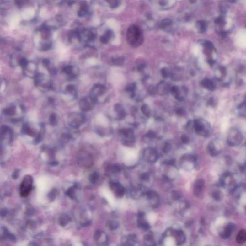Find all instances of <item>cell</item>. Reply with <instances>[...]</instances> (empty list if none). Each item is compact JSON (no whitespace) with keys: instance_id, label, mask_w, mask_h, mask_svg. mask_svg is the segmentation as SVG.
<instances>
[{"instance_id":"34","label":"cell","mask_w":246,"mask_h":246,"mask_svg":"<svg viewBox=\"0 0 246 246\" xmlns=\"http://www.w3.org/2000/svg\"><path fill=\"white\" fill-rule=\"evenodd\" d=\"M181 140L183 143L184 144H188L190 142V138L186 135H183L181 136Z\"/></svg>"},{"instance_id":"32","label":"cell","mask_w":246,"mask_h":246,"mask_svg":"<svg viewBox=\"0 0 246 246\" xmlns=\"http://www.w3.org/2000/svg\"><path fill=\"white\" fill-rule=\"evenodd\" d=\"M150 178V175L148 173H144L140 175V179L143 181H148Z\"/></svg>"},{"instance_id":"16","label":"cell","mask_w":246,"mask_h":246,"mask_svg":"<svg viewBox=\"0 0 246 246\" xmlns=\"http://www.w3.org/2000/svg\"><path fill=\"white\" fill-rule=\"evenodd\" d=\"M205 186V181L202 179H199L194 183L193 186V192L196 196H199L201 193Z\"/></svg>"},{"instance_id":"30","label":"cell","mask_w":246,"mask_h":246,"mask_svg":"<svg viewBox=\"0 0 246 246\" xmlns=\"http://www.w3.org/2000/svg\"><path fill=\"white\" fill-rule=\"evenodd\" d=\"M49 123L51 126H56L57 124V119L56 114H52L51 115L49 118Z\"/></svg>"},{"instance_id":"14","label":"cell","mask_w":246,"mask_h":246,"mask_svg":"<svg viewBox=\"0 0 246 246\" xmlns=\"http://www.w3.org/2000/svg\"><path fill=\"white\" fill-rule=\"evenodd\" d=\"M145 195L152 206L155 207L158 206L160 202V197L156 192L153 190L148 191L146 192Z\"/></svg>"},{"instance_id":"10","label":"cell","mask_w":246,"mask_h":246,"mask_svg":"<svg viewBox=\"0 0 246 246\" xmlns=\"http://www.w3.org/2000/svg\"><path fill=\"white\" fill-rule=\"evenodd\" d=\"M119 134L122 136L123 143L130 146L135 142V136L133 130L130 128H123L119 130Z\"/></svg>"},{"instance_id":"31","label":"cell","mask_w":246,"mask_h":246,"mask_svg":"<svg viewBox=\"0 0 246 246\" xmlns=\"http://www.w3.org/2000/svg\"><path fill=\"white\" fill-rule=\"evenodd\" d=\"M212 197L216 200H220L222 197L221 192L218 190H215L212 192Z\"/></svg>"},{"instance_id":"11","label":"cell","mask_w":246,"mask_h":246,"mask_svg":"<svg viewBox=\"0 0 246 246\" xmlns=\"http://www.w3.org/2000/svg\"><path fill=\"white\" fill-rule=\"evenodd\" d=\"M78 163L83 168H91L94 164L92 156L89 153L82 152L79 153L78 156Z\"/></svg>"},{"instance_id":"8","label":"cell","mask_w":246,"mask_h":246,"mask_svg":"<svg viewBox=\"0 0 246 246\" xmlns=\"http://www.w3.org/2000/svg\"><path fill=\"white\" fill-rule=\"evenodd\" d=\"M142 158L146 163H154L158 160L159 154L157 150L155 148L148 147L143 151Z\"/></svg>"},{"instance_id":"12","label":"cell","mask_w":246,"mask_h":246,"mask_svg":"<svg viewBox=\"0 0 246 246\" xmlns=\"http://www.w3.org/2000/svg\"><path fill=\"white\" fill-rule=\"evenodd\" d=\"M33 179L31 176L27 175L25 176L21 184L20 195L22 197H26L29 195L32 187Z\"/></svg>"},{"instance_id":"5","label":"cell","mask_w":246,"mask_h":246,"mask_svg":"<svg viewBox=\"0 0 246 246\" xmlns=\"http://www.w3.org/2000/svg\"><path fill=\"white\" fill-rule=\"evenodd\" d=\"M220 184L222 187L228 189L230 191H235L238 187L235 175L231 173H226L221 177Z\"/></svg>"},{"instance_id":"29","label":"cell","mask_w":246,"mask_h":246,"mask_svg":"<svg viewBox=\"0 0 246 246\" xmlns=\"http://www.w3.org/2000/svg\"><path fill=\"white\" fill-rule=\"evenodd\" d=\"M198 27H199V30L200 32H205L206 30V23L204 21H200L198 23Z\"/></svg>"},{"instance_id":"25","label":"cell","mask_w":246,"mask_h":246,"mask_svg":"<svg viewBox=\"0 0 246 246\" xmlns=\"http://www.w3.org/2000/svg\"><path fill=\"white\" fill-rule=\"evenodd\" d=\"M172 149V144L170 142H166L164 143L162 148V151L164 153H168Z\"/></svg>"},{"instance_id":"33","label":"cell","mask_w":246,"mask_h":246,"mask_svg":"<svg viewBox=\"0 0 246 246\" xmlns=\"http://www.w3.org/2000/svg\"><path fill=\"white\" fill-rule=\"evenodd\" d=\"M56 189H53V190H51V191L50 192V193L49 194V199H50L51 201H53V200H55V198H56Z\"/></svg>"},{"instance_id":"2","label":"cell","mask_w":246,"mask_h":246,"mask_svg":"<svg viewBox=\"0 0 246 246\" xmlns=\"http://www.w3.org/2000/svg\"><path fill=\"white\" fill-rule=\"evenodd\" d=\"M193 130L200 136L208 137L211 134V126L205 119L202 118L195 119L193 121Z\"/></svg>"},{"instance_id":"36","label":"cell","mask_w":246,"mask_h":246,"mask_svg":"<svg viewBox=\"0 0 246 246\" xmlns=\"http://www.w3.org/2000/svg\"><path fill=\"white\" fill-rule=\"evenodd\" d=\"M24 131H25V133H27V134L30 136L34 135V132H33V131H32L29 127H28V126H26V127H24Z\"/></svg>"},{"instance_id":"3","label":"cell","mask_w":246,"mask_h":246,"mask_svg":"<svg viewBox=\"0 0 246 246\" xmlns=\"http://www.w3.org/2000/svg\"><path fill=\"white\" fill-rule=\"evenodd\" d=\"M163 176L167 180H173L178 175L179 171L174 165V160H166L163 163Z\"/></svg>"},{"instance_id":"35","label":"cell","mask_w":246,"mask_h":246,"mask_svg":"<svg viewBox=\"0 0 246 246\" xmlns=\"http://www.w3.org/2000/svg\"><path fill=\"white\" fill-rule=\"evenodd\" d=\"M171 24L172 22L170 20L166 19L163 20L162 22L161 23V26L163 28H165L167 26H170L171 25Z\"/></svg>"},{"instance_id":"40","label":"cell","mask_w":246,"mask_h":246,"mask_svg":"<svg viewBox=\"0 0 246 246\" xmlns=\"http://www.w3.org/2000/svg\"><path fill=\"white\" fill-rule=\"evenodd\" d=\"M172 195L174 199H178L180 197V194L179 192L177 191H174L173 192Z\"/></svg>"},{"instance_id":"27","label":"cell","mask_w":246,"mask_h":246,"mask_svg":"<svg viewBox=\"0 0 246 246\" xmlns=\"http://www.w3.org/2000/svg\"><path fill=\"white\" fill-rule=\"evenodd\" d=\"M77 188V186L76 184L69 188L67 191V195L72 199H74L75 198V190Z\"/></svg>"},{"instance_id":"15","label":"cell","mask_w":246,"mask_h":246,"mask_svg":"<svg viewBox=\"0 0 246 246\" xmlns=\"http://www.w3.org/2000/svg\"><path fill=\"white\" fill-rule=\"evenodd\" d=\"M95 104L91 98L90 99L85 98L81 99L79 103L80 109L83 112H88L93 108L94 104Z\"/></svg>"},{"instance_id":"7","label":"cell","mask_w":246,"mask_h":246,"mask_svg":"<svg viewBox=\"0 0 246 246\" xmlns=\"http://www.w3.org/2000/svg\"><path fill=\"white\" fill-rule=\"evenodd\" d=\"M67 123L69 126L74 129H78L86 122L85 116L79 113H72L68 116Z\"/></svg>"},{"instance_id":"18","label":"cell","mask_w":246,"mask_h":246,"mask_svg":"<svg viewBox=\"0 0 246 246\" xmlns=\"http://www.w3.org/2000/svg\"><path fill=\"white\" fill-rule=\"evenodd\" d=\"M235 230V226L232 223H230L226 227L223 232L221 234V236L222 238L227 239L230 238L232 233Z\"/></svg>"},{"instance_id":"24","label":"cell","mask_w":246,"mask_h":246,"mask_svg":"<svg viewBox=\"0 0 246 246\" xmlns=\"http://www.w3.org/2000/svg\"><path fill=\"white\" fill-rule=\"evenodd\" d=\"M108 169L113 174H118L121 172V169L119 165L117 164L110 165L108 166Z\"/></svg>"},{"instance_id":"20","label":"cell","mask_w":246,"mask_h":246,"mask_svg":"<svg viewBox=\"0 0 246 246\" xmlns=\"http://www.w3.org/2000/svg\"><path fill=\"white\" fill-rule=\"evenodd\" d=\"M175 238L178 245H182L185 241V236L182 231H177L175 233Z\"/></svg>"},{"instance_id":"28","label":"cell","mask_w":246,"mask_h":246,"mask_svg":"<svg viewBox=\"0 0 246 246\" xmlns=\"http://www.w3.org/2000/svg\"><path fill=\"white\" fill-rule=\"evenodd\" d=\"M142 112L146 117H149L151 115V111L150 108L147 105L143 104L141 108Z\"/></svg>"},{"instance_id":"6","label":"cell","mask_w":246,"mask_h":246,"mask_svg":"<svg viewBox=\"0 0 246 246\" xmlns=\"http://www.w3.org/2000/svg\"><path fill=\"white\" fill-rule=\"evenodd\" d=\"M197 161V157L195 155L191 154H184L180 159V166L184 170L190 171L196 167Z\"/></svg>"},{"instance_id":"4","label":"cell","mask_w":246,"mask_h":246,"mask_svg":"<svg viewBox=\"0 0 246 246\" xmlns=\"http://www.w3.org/2000/svg\"><path fill=\"white\" fill-rule=\"evenodd\" d=\"M243 140V135L241 131L236 127L230 128L227 135V143L231 147L239 145Z\"/></svg>"},{"instance_id":"1","label":"cell","mask_w":246,"mask_h":246,"mask_svg":"<svg viewBox=\"0 0 246 246\" xmlns=\"http://www.w3.org/2000/svg\"><path fill=\"white\" fill-rule=\"evenodd\" d=\"M126 39L130 45L135 47H138L143 41L142 32L137 26H130L127 30Z\"/></svg>"},{"instance_id":"38","label":"cell","mask_w":246,"mask_h":246,"mask_svg":"<svg viewBox=\"0 0 246 246\" xmlns=\"http://www.w3.org/2000/svg\"><path fill=\"white\" fill-rule=\"evenodd\" d=\"M123 62V60L122 59V58H117L115 59L113 61V63L115 64V65H121L122 64V63Z\"/></svg>"},{"instance_id":"22","label":"cell","mask_w":246,"mask_h":246,"mask_svg":"<svg viewBox=\"0 0 246 246\" xmlns=\"http://www.w3.org/2000/svg\"><path fill=\"white\" fill-rule=\"evenodd\" d=\"M201 85L203 87L207 89H209L210 90H212L214 89V86L212 81L209 79H204L202 80L201 82Z\"/></svg>"},{"instance_id":"19","label":"cell","mask_w":246,"mask_h":246,"mask_svg":"<svg viewBox=\"0 0 246 246\" xmlns=\"http://www.w3.org/2000/svg\"><path fill=\"white\" fill-rule=\"evenodd\" d=\"M115 110L117 114L118 120H123L126 116V113L123 107L120 104H116L115 107Z\"/></svg>"},{"instance_id":"13","label":"cell","mask_w":246,"mask_h":246,"mask_svg":"<svg viewBox=\"0 0 246 246\" xmlns=\"http://www.w3.org/2000/svg\"><path fill=\"white\" fill-rule=\"evenodd\" d=\"M109 186L111 190L114 191L117 197L121 198L124 195L125 190L120 183L110 181L109 182Z\"/></svg>"},{"instance_id":"37","label":"cell","mask_w":246,"mask_h":246,"mask_svg":"<svg viewBox=\"0 0 246 246\" xmlns=\"http://www.w3.org/2000/svg\"><path fill=\"white\" fill-rule=\"evenodd\" d=\"M176 114L179 116H182L185 115V111L182 108H179L176 110Z\"/></svg>"},{"instance_id":"9","label":"cell","mask_w":246,"mask_h":246,"mask_svg":"<svg viewBox=\"0 0 246 246\" xmlns=\"http://www.w3.org/2000/svg\"><path fill=\"white\" fill-rule=\"evenodd\" d=\"M222 142L218 138H214L211 141L208 145V151L211 156L215 157L218 156L222 151Z\"/></svg>"},{"instance_id":"21","label":"cell","mask_w":246,"mask_h":246,"mask_svg":"<svg viewBox=\"0 0 246 246\" xmlns=\"http://www.w3.org/2000/svg\"><path fill=\"white\" fill-rule=\"evenodd\" d=\"M237 242L238 244H242L245 243L246 240V232L245 230L242 229L239 231L237 237Z\"/></svg>"},{"instance_id":"39","label":"cell","mask_w":246,"mask_h":246,"mask_svg":"<svg viewBox=\"0 0 246 246\" xmlns=\"http://www.w3.org/2000/svg\"><path fill=\"white\" fill-rule=\"evenodd\" d=\"M5 113H6L7 115H13L14 113V108H9V109L6 110Z\"/></svg>"},{"instance_id":"23","label":"cell","mask_w":246,"mask_h":246,"mask_svg":"<svg viewBox=\"0 0 246 246\" xmlns=\"http://www.w3.org/2000/svg\"><path fill=\"white\" fill-rule=\"evenodd\" d=\"M145 240L146 244L148 246H155L156 245V243L153 238L152 235V234H148L146 236Z\"/></svg>"},{"instance_id":"41","label":"cell","mask_w":246,"mask_h":246,"mask_svg":"<svg viewBox=\"0 0 246 246\" xmlns=\"http://www.w3.org/2000/svg\"><path fill=\"white\" fill-rule=\"evenodd\" d=\"M19 171H15L14 172V173H13V178L14 179H16L18 178V176H19Z\"/></svg>"},{"instance_id":"17","label":"cell","mask_w":246,"mask_h":246,"mask_svg":"<svg viewBox=\"0 0 246 246\" xmlns=\"http://www.w3.org/2000/svg\"><path fill=\"white\" fill-rule=\"evenodd\" d=\"M146 192L144 188L141 185L134 186L132 187L131 190V194L132 197L134 198H139L142 196L144 194H145Z\"/></svg>"},{"instance_id":"26","label":"cell","mask_w":246,"mask_h":246,"mask_svg":"<svg viewBox=\"0 0 246 246\" xmlns=\"http://www.w3.org/2000/svg\"><path fill=\"white\" fill-rule=\"evenodd\" d=\"M99 175L98 173L97 172H95L91 174L90 176H89V182L91 184H96L97 182L99 179Z\"/></svg>"}]
</instances>
